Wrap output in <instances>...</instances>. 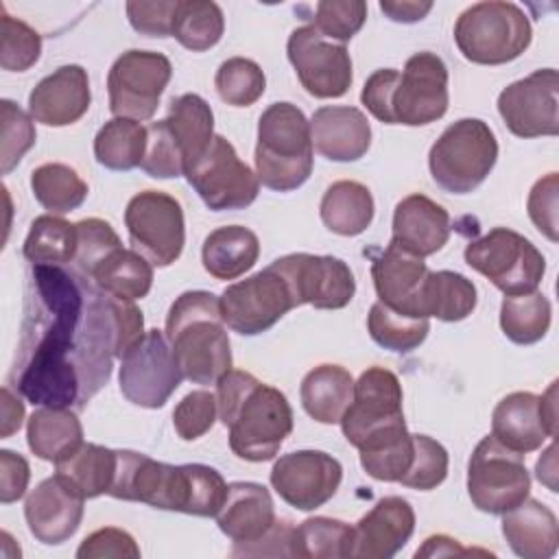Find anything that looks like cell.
Here are the masks:
<instances>
[{
    "instance_id": "cell-20",
    "label": "cell",
    "mask_w": 559,
    "mask_h": 559,
    "mask_svg": "<svg viewBox=\"0 0 559 559\" xmlns=\"http://www.w3.org/2000/svg\"><path fill=\"white\" fill-rule=\"evenodd\" d=\"M183 493L186 476L181 465H168L133 450H118V467L109 489L111 498L181 513Z\"/></svg>"
},
{
    "instance_id": "cell-22",
    "label": "cell",
    "mask_w": 559,
    "mask_h": 559,
    "mask_svg": "<svg viewBox=\"0 0 559 559\" xmlns=\"http://www.w3.org/2000/svg\"><path fill=\"white\" fill-rule=\"evenodd\" d=\"M92 103L85 68L70 63L44 76L28 94V114L46 127H68L79 122Z\"/></svg>"
},
{
    "instance_id": "cell-19",
    "label": "cell",
    "mask_w": 559,
    "mask_h": 559,
    "mask_svg": "<svg viewBox=\"0 0 559 559\" xmlns=\"http://www.w3.org/2000/svg\"><path fill=\"white\" fill-rule=\"evenodd\" d=\"M343 480V465L321 450H297L280 456L271 469V485L277 496L299 509L314 511L336 493Z\"/></svg>"
},
{
    "instance_id": "cell-26",
    "label": "cell",
    "mask_w": 559,
    "mask_h": 559,
    "mask_svg": "<svg viewBox=\"0 0 559 559\" xmlns=\"http://www.w3.org/2000/svg\"><path fill=\"white\" fill-rule=\"evenodd\" d=\"M428 273L430 269L426 266L424 258L411 255L395 242H389V247L373 258L371 264V280L378 301L400 314L421 319L417 312V299Z\"/></svg>"
},
{
    "instance_id": "cell-13",
    "label": "cell",
    "mask_w": 559,
    "mask_h": 559,
    "mask_svg": "<svg viewBox=\"0 0 559 559\" xmlns=\"http://www.w3.org/2000/svg\"><path fill=\"white\" fill-rule=\"evenodd\" d=\"M120 360V393L142 408H162L183 380L173 347L157 328L146 330Z\"/></svg>"
},
{
    "instance_id": "cell-55",
    "label": "cell",
    "mask_w": 559,
    "mask_h": 559,
    "mask_svg": "<svg viewBox=\"0 0 559 559\" xmlns=\"http://www.w3.org/2000/svg\"><path fill=\"white\" fill-rule=\"evenodd\" d=\"M557 194H559V177L557 173H548L537 179L528 192L526 210L533 225L550 240L557 242Z\"/></svg>"
},
{
    "instance_id": "cell-45",
    "label": "cell",
    "mask_w": 559,
    "mask_h": 559,
    "mask_svg": "<svg viewBox=\"0 0 559 559\" xmlns=\"http://www.w3.org/2000/svg\"><path fill=\"white\" fill-rule=\"evenodd\" d=\"M367 330H369V336L380 347L389 352L406 354L426 341L430 332V321L400 314L389 306H384L382 301H376L367 314Z\"/></svg>"
},
{
    "instance_id": "cell-54",
    "label": "cell",
    "mask_w": 559,
    "mask_h": 559,
    "mask_svg": "<svg viewBox=\"0 0 559 559\" xmlns=\"http://www.w3.org/2000/svg\"><path fill=\"white\" fill-rule=\"evenodd\" d=\"M76 225L79 247L74 255V269L83 275H90V271L114 249L122 247L118 234L114 227L103 218H83Z\"/></svg>"
},
{
    "instance_id": "cell-42",
    "label": "cell",
    "mask_w": 559,
    "mask_h": 559,
    "mask_svg": "<svg viewBox=\"0 0 559 559\" xmlns=\"http://www.w3.org/2000/svg\"><path fill=\"white\" fill-rule=\"evenodd\" d=\"M31 190L35 201L50 214H68L83 205L87 183L74 168L59 162H48L31 173Z\"/></svg>"
},
{
    "instance_id": "cell-56",
    "label": "cell",
    "mask_w": 559,
    "mask_h": 559,
    "mask_svg": "<svg viewBox=\"0 0 559 559\" xmlns=\"http://www.w3.org/2000/svg\"><path fill=\"white\" fill-rule=\"evenodd\" d=\"M179 0L127 2V17L133 31L146 37H173V22Z\"/></svg>"
},
{
    "instance_id": "cell-39",
    "label": "cell",
    "mask_w": 559,
    "mask_h": 559,
    "mask_svg": "<svg viewBox=\"0 0 559 559\" xmlns=\"http://www.w3.org/2000/svg\"><path fill=\"white\" fill-rule=\"evenodd\" d=\"M146 151V127L129 118L107 120L94 138V157L109 170H133Z\"/></svg>"
},
{
    "instance_id": "cell-64",
    "label": "cell",
    "mask_w": 559,
    "mask_h": 559,
    "mask_svg": "<svg viewBox=\"0 0 559 559\" xmlns=\"http://www.w3.org/2000/svg\"><path fill=\"white\" fill-rule=\"evenodd\" d=\"M539 411L548 432L555 437L557 435V382H552L548 391L539 395Z\"/></svg>"
},
{
    "instance_id": "cell-25",
    "label": "cell",
    "mask_w": 559,
    "mask_h": 559,
    "mask_svg": "<svg viewBox=\"0 0 559 559\" xmlns=\"http://www.w3.org/2000/svg\"><path fill=\"white\" fill-rule=\"evenodd\" d=\"M450 238V214L426 194L404 197L393 212V238L411 255L428 258L445 247Z\"/></svg>"
},
{
    "instance_id": "cell-5",
    "label": "cell",
    "mask_w": 559,
    "mask_h": 559,
    "mask_svg": "<svg viewBox=\"0 0 559 559\" xmlns=\"http://www.w3.org/2000/svg\"><path fill=\"white\" fill-rule=\"evenodd\" d=\"M258 181L275 192L301 188L312 175L314 148L310 120L293 103L269 105L258 120Z\"/></svg>"
},
{
    "instance_id": "cell-49",
    "label": "cell",
    "mask_w": 559,
    "mask_h": 559,
    "mask_svg": "<svg viewBox=\"0 0 559 559\" xmlns=\"http://www.w3.org/2000/svg\"><path fill=\"white\" fill-rule=\"evenodd\" d=\"M140 168L153 179H177L186 175V157L166 120L146 127V151Z\"/></svg>"
},
{
    "instance_id": "cell-8",
    "label": "cell",
    "mask_w": 559,
    "mask_h": 559,
    "mask_svg": "<svg viewBox=\"0 0 559 559\" xmlns=\"http://www.w3.org/2000/svg\"><path fill=\"white\" fill-rule=\"evenodd\" d=\"M463 258L467 266L485 275L504 295L537 290L546 273L542 251L509 227H493L485 236L469 240Z\"/></svg>"
},
{
    "instance_id": "cell-16",
    "label": "cell",
    "mask_w": 559,
    "mask_h": 559,
    "mask_svg": "<svg viewBox=\"0 0 559 559\" xmlns=\"http://www.w3.org/2000/svg\"><path fill=\"white\" fill-rule=\"evenodd\" d=\"M271 266L286 280L295 306L310 304L319 310H338L354 299L356 280L341 258L288 253Z\"/></svg>"
},
{
    "instance_id": "cell-31",
    "label": "cell",
    "mask_w": 559,
    "mask_h": 559,
    "mask_svg": "<svg viewBox=\"0 0 559 559\" xmlns=\"http://www.w3.org/2000/svg\"><path fill=\"white\" fill-rule=\"evenodd\" d=\"M354 395V378L341 365L310 369L299 389L304 411L319 424H338Z\"/></svg>"
},
{
    "instance_id": "cell-14",
    "label": "cell",
    "mask_w": 559,
    "mask_h": 559,
    "mask_svg": "<svg viewBox=\"0 0 559 559\" xmlns=\"http://www.w3.org/2000/svg\"><path fill=\"white\" fill-rule=\"evenodd\" d=\"M218 299L225 325L242 336L266 332L288 310L297 308L286 280L271 264L247 280L229 284Z\"/></svg>"
},
{
    "instance_id": "cell-37",
    "label": "cell",
    "mask_w": 559,
    "mask_h": 559,
    "mask_svg": "<svg viewBox=\"0 0 559 559\" xmlns=\"http://www.w3.org/2000/svg\"><path fill=\"white\" fill-rule=\"evenodd\" d=\"M358 456L362 469L384 483H400L413 463V435L406 428V421L389 426L358 445Z\"/></svg>"
},
{
    "instance_id": "cell-30",
    "label": "cell",
    "mask_w": 559,
    "mask_h": 559,
    "mask_svg": "<svg viewBox=\"0 0 559 559\" xmlns=\"http://www.w3.org/2000/svg\"><path fill=\"white\" fill-rule=\"evenodd\" d=\"M260 255L258 236L242 225H225L210 231L203 240V269L216 280H236L245 275Z\"/></svg>"
},
{
    "instance_id": "cell-44",
    "label": "cell",
    "mask_w": 559,
    "mask_h": 559,
    "mask_svg": "<svg viewBox=\"0 0 559 559\" xmlns=\"http://www.w3.org/2000/svg\"><path fill=\"white\" fill-rule=\"evenodd\" d=\"M354 526L343 520L314 515L297 526V557L345 559L352 557Z\"/></svg>"
},
{
    "instance_id": "cell-28",
    "label": "cell",
    "mask_w": 559,
    "mask_h": 559,
    "mask_svg": "<svg viewBox=\"0 0 559 559\" xmlns=\"http://www.w3.org/2000/svg\"><path fill=\"white\" fill-rule=\"evenodd\" d=\"M502 535L518 557L550 559L559 544V522L550 507L535 498H524L502 513Z\"/></svg>"
},
{
    "instance_id": "cell-2",
    "label": "cell",
    "mask_w": 559,
    "mask_h": 559,
    "mask_svg": "<svg viewBox=\"0 0 559 559\" xmlns=\"http://www.w3.org/2000/svg\"><path fill=\"white\" fill-rule=\"evenodd\" d=\"M216 406L221 424L229 428V448L242 461H271L293 432L286 395L249 371L229 369L216 382Z\"/></svg>"
},
{
    "instance_id": "cell-50",
    "label": "cell",
    "mask_w": 559,
    "mask_h": 559,
    "mask_svg": "<svg viewBox=\"0 0 559 559\" xmlns=\"http://www.w3.org/2000/svg\"><path fill=\"white\" fill-rule=\"evenodd\" d=\"M413 463L400 478V485L430 491L439 487L448 476V450L428 435H413Z\"/></svg>"
},
{
    "instance_id": "cell-52",
    "label": "cell",
    "mask_w": 559,
    "mask_h": 559,
    "mask_svg": "<svg viewBox=\"0 0 559 559\" xmlns=\"http://www.w3.org/2000/svg\"><path fill=\"white\" fill-rule=\"evenodd\" d=\"M0 114H2V175H9L24 157V153L35 144V124L31 114L20 109L13 100L2 98L0 100Z\"/></svg>"
},
{
    "instance_id": "cell-29",
    "label": "cell",
    "mask_w": 559,
    "mask_h": 559,
    "mask_svg": "<svg viewBox=\"0 0 559 559\" xmlns=\"http://www.w3.org/2000/svg\"><path fill=\"white\" fill-rule=\"evenodd\" d=\"M491 435L502 445L524 456L539 450L546 439H552L542 419L539 395L531 391H513L504 395L491 413Z\"/></svg>"
},
{
    "instance_id": "cell-60",
    "label": "cell",
    "mask_w": 559,
    "mask_h": 559,
    "mask_svg": "<svg viewBox=\"0 0 559 559\" xmlns=\"http://www.w3.org/2000/svg\"><path fill=\"white\" fill-rule=\"evenodd\" d=\"M380 11L393 20V22H402V24H413L424 20L430 11H432V2H417V0H382L380 2Z\"/></svg>"
},
{
    "instance_id": "cell-27",
    "label": "cell",
    "mask_w": 559,
    "mask_h": 559,
    "mask_svg": "<svg viewBox=\"0 0 559 559\" xmlns=\"http://www.w3.org/2000/svg\"><path fill=\"white\" fill-rule=\"evenodd\" d=\"M214 518L221 533L227 535L234 546L258 542L277 520L269 489L251 480L229 483L227 498Z\"/></svg>"
},
{
    "instance_id": "cell-35",
    "label": "cell",
    "mask_w": 559,
    "mask_h": 559,
    "mask_svg": "<svg viewBox=\"0 0 559 559\" xmlns=\"http://www.w3.org/2000/svg\"><path fill=\"white\" fill-rule=\"evenodd\" d=\"M319 214L323 225L338 236H358L362 234L376 214L371 190L352 179L334 181L321 199Z\"/></svg>"
},
{
    "instance_id": "cell-9",
    "label": "cell",
    "mask_w": 559,
    "mask_h": 559,
    "mask_svg": "<svg viewBox=\"0 0 559 559\" xmlns=\"http://www.w3.org/2000/svg\"><path fill=\"white\" fill-rule=\"evenodd\" d=\"M467 493L483 513L502 515L518 507L531 493L524 454L509 450L493 435L483 437L467 463Z\"/></svg>"
},
{
    "instance_id": "cell-23",
    "label": "cell",
    "mask_w": 559,
    "mask_h": 559,
    "mask_svg": "<svg viewBox=\"0 0 559 559\" xmlns=\"http://www.w3.org/2000/svg\"><path fill=\"white\" fill-rule=\"evenodd\" d=\"M415 531V511L402 496L380 498L354 526L352 557L389 559L397 555Z\"/></svg>"
},
{
    "instance_id": "cell-17",
    "label": "cell",
    "mask_w": 559,
    "mask_h": 559,
    "mask_svg": "<svg viewBox=\"0 0 559 559\" xmlns=\"http://www.w3.org/2000/svg\"><path fill=\"white\" fill-rule=\"evenodd\" d=\"M559 74L542 68L509 83L498 94V114L518 138H542L559 133Z\"/></svg>"
},
{
    "instance_id": "cell-4",
    "label": "cell",
    "mask_w": 559,
    "mask_h": 559,
    "mask_svg": "<svg viewBox=\"0 0 559 559\" xmlns=\"http://www.w3.org/2000/svg\"><path fill=\"white\" fill-rule=\"evenodd\" d=\"M164 334L186 380L216 384L231 369V343L214 293H181L166 314Z\"/></svg>"
},
{
    "instance_id": "cell-18",
    "label": "cell",
    "mask_w": 559,
    "mask_h": 559,
    "mask_svg": "<svg viewBox=\"0 0 559 559\" xmlns=\"http://www.w3.org/2000/svg\"><path fill=\"white\" fill-rule=\"evenodd\" d=\"M402 384L397 376L384 367L365 369L354 382V395L341 417V428L354 448H358L371 435L402 424Z\"/></svg>"
},
{
    "instance_id": "cell-32",
    "label": "cell",
    "mask_w": 559,
    "mask_h": 559,
    "mask_svg": "<svg viewBox=\"0 0 559 559\" xmlns=\"http://www.w3.org/2000/svg\"><path fill=\"white\" fill-rule=\"evenodd\" d=\"M116 467L118 450L83 441L70 456L55 463V476L81 498L90 500L109 493Z\"/></svg>"
},
{
    "instance_id": "cell-38",
    "label": "cell",
    "mask_w": 559,
    "mask_h": 559,
    "mask_svg": "<svg viewBox=\"0 0 559 559\" xmlns=\"http://www.w3.org/2000/svg\"><path fill=\"white\" fill-rule=\"evenodd\" d=\"M183 151L186 168L197 162L214 138L212 107L199 94H181L170 100L164 118Z\"/></svg>"
},
{
    "instance_id": "cell-7",
    "label": "cell",
    "mask_w": 559,
    "mask_h": 559,
    "mask_svg": "<svg viewBox=\"0 0 559 559\" xmlns=\"http://www.w3.org/2000/svg\"><path fill=\"white\" fill-rule=\"evenodd\" d=\"M498 140L480 118H461L445 127L428 153V168L435 183L452 194L476 190L493 170Z\"/></svg>"
},
{
    "instance_id": "cell-48",
    "label": "cell",
    "mask_w": 559,
    "mask_h": 559,
    "mask_svg": "<svg viewBox=\"0 0 559 559\" xmlns=\"http://www.w3.org/2000/svg\"><path fill=\"white\" fill-rule=\"evenodd\" d=\"M183 476H186V496H183L181 513L214 518L227 498V483L221 476V472L203 463H186Z\"/></svg>"
},
{
    "instance_id": "cell-40",
    "label": "cell",
    "mask_w": 559,
    "mask_h": 559,
    "mask_svg": "<svg viewBox=\"0 0 559 559\" xmlns=\"http://www.w3.org/2000/svg\"><path fill=\"white\" fill-rule=\"evenodd\" d=\"M79 247L76 225L55 214H41L31 223L22 253L31 264H57L74 262Z\"/></svg>"
},
{
    "instance_id": "cell-43",
    "label": "cell",
    "mask_w": 559,
    "mask_h": 559,
    "mask_svg": "<svg viewBox=\"0 0 559 559\" xmlns=\"http://www.w3.org/2000/svg\"><path fill=\"white\" fill-rule=\"evenodd\" d=\"M225 31V17L212 0H179L173 22V37L192 52L216 46Z\"/></svg>"
},
{
    "instance_id": "cell-6",
    "label": "cell",
    "mask_w": 559,
    "mask_h": 559,
    "mask_svg": "<svg viewBox=\"0 0 559 559\" xmlns=\"http://www.w3.org/2000/svg\"><path fill=\"white\" fill-rule=\"evenodd\" d=\"M533 39L526 13L502 0H487L467 7L454 24L459 52L478 66H502L518 59Z\"/></svg>"
},
{
    "instance_id": "cell-33",
    "label": "cell",
    "mask_w": 559,
    "mask_h": 559,
    "mask_svg": "<svg viewBox=\"0 0 559 559\" xmlns=\"http://www.w3.org/2000/svg\"><path fill=\"white\" fill-rule=\"evenodd\" d=\"M478 301V293L472 280L454 271H430L424 280L417 299V312L421 319L437 317L439 321L467 319Z\"/></svg>"
},
{
    "instance_id": "cell-51",
    "label": "cell",
    "mask_w": 559,
    "mask_h": 559,
    "mask_svg": "<svg viewBox=\"0 0 559 559\" xmlns=\"http://www.w3.org/2000/svg\"><path fill=\"white\" fill-rule=\"evenodd\" d=\"M367 20V2L362 0H321L314 9L312 26L330 41H349Z\"/></svg>"
},
{
    "instance_id": "cell-10",
    "label": "cell",
    "mask_w": 559,
    "mask_h": 559,
    "mask_svg": "<svg viewBox=\"0 0 559 559\" xmlns=\"http://www.w3.org/2000/svg\"><path fill=\"white\" fill-rule=\"evenodd\" d=\"M124 225L133 251L153 266H170L186 245V221L181 203L162 190H144L129 199Z\"/></svg>"
},
{
    "instance_id": "cell-53",
    "label": "cell",
    "mask_w": 559,
    "mask_h": 559,
    "mask_svg": "<svg viewBox=\"0 0 559 559\" xmlns=\"http://www.w3.org/2000/svg\"><path fill=\"white\" fill-rule=\"evenodd\" d=\"M218 417V406H216V395L210 391H190L188 395L181 397V402L173 411V426L179 439L183 441H194L203 437L216 421Z\"/></svg>"
},
{
    "instance_id": "cell-47",
    "label": "cell",
    "mask_w": 559,
    "mask_h": 559,
    "mask_svg": "<svg viewBox=\"0 0 559 559\" xmlns=\"http://www.w3.org/2000/svg\"><path fill=\"white\" fill-rule=\"evenodd\" d=\"M0 66L7 72H26L39 61L41 35L0 7Z\"/></svg>"
},
{
    "instance_id": "cell-57",
    "label": "cell",
    "mask_w": 559,
    "mask_h": 559,
    "mask_svg": "<svg viewBox=\"0 0 559 559\" xmlns=\"http://www.w3.org/2000/svg\"><path fill=\"white\" fill-rule=\"evenodd\" d=\"M231 557H297V526L277 518L258 542L234 546Z\"/></svg>"
},
{
    "instance_id": "cell-1",
    "label": "cell",
    "mask_w": 559,
    "mask_h": 559,
    "mask_svg": "<svg viewBox=\"0 0 559 559\" xmlns=\"http://www.w3.org/2000/svg\"><path fill=\"white\" fill-rule=\"evenodd\" d=\"M20 332L15 389L31 404L83 408L107 384L111 360L144 336V317L76 269L33 264Z\"/></svg>"
},
{
    "instance_id": "cell-59",
    "label": "cell",
    "mask_w": 559,
    "mask_h": 559,
    "mask_svg": "<svg viewBox=\"0 0 559 559\" xmlns=\"http://www.w3.org/2000/svg\"><path fill=\"white\" fill-rule=\"evenodd\" d=\"M31 478L28 461L11 450H0V502L11 504L26 493Z\"/></svg>"
},
{
    "instance_id": "cell-3",
    "label": "cell",
    "mask_w": 559,
    "mask_h": 559,
    "mask_svg": "<svg viewBox=\"0 0 559 559\" xmlns=\"http://www.w3.org/2000/svg\"><path fill=\"white\" fill-rule=\"evenodd\" d=\"M360 100L384 124H430L448 111V68L435 52H415L402 72L395 68L376 70L365 81Z\"/></svg>"
},
{
    "instance_id": "cell-61",
    "label": "cell",
    "mask_w": 559,
    "mask_h": 559,
    "mask_svg": "<svg viewBox=\"0 0 559 559\" xmlns=\"http://www.w3.org/2000/svg\"><path fill=\"white\" fill-rule=\"evenodd\" d=\"M452 555H489V550L463 548L456 539L448 535H432L415 552V557H452Z\"/></svg>"
},
{
    "instance_id": "cell-21",
    "label": "cell",
    "mask_w": 559,
    "mask_h": 559,
    "mask_svg": "<svg viewBox=\"0 0 559 559\" xmlns=\"http://www.w3.org/2000/svg\"><path fill=\"white\" fill-rule=\"evenodd\" d=\"M83 502L85 498L57 476L44 478L24 502V518L31 535L46 546L68 542L81 526Z\"/></svg>"
},
{
    "instance_id": "cell-46",
    "label": "cell",
    "mask_w": 559,
    "mask_h": 559,
    "mask_svg": "<svg viewBox=\"0 0 559 559\" xmlns=\"http://www.w3.org/2000/svg\"><path fill=\"white\" fill-rule=\"evenodd\" d=\"M214 87L223 103L231 107H249L264 94L266 76L255 61L229 57L216 70Z\"/></svg>"
},
{
    "instance_id": "cell-12",
    "label": "cell",
    "mask_w": 559,
    "mask_h": 559,
    "mask_svg": "<svg viewBox=\"0 0 559 559\" xmlns=\"http://www.w3.org/2000/svg\"><path fill=\"white\" fill-rule=\"evenodd\" d=\"M186 179L214 212L245 210L260 192L258 175L223 135H214L203 155L186 168Z\"/></svg>"
},
{
    "instance_id": "cell-63",
    "label": "cell",
    "mask_w": 559,
    "mask_h": 559,
    "mask_svg": "<svg viewBox=\"0 0 559 559\" xmlns=\"http://www.w3.org/2000/svg\"><path fill=\"white\" fill-rule=\"evenodd\" d=\"M555 452H557V448H555V443H550V445L546 448V452L537 459V465H535V474H537L539 483H544L550 491H557V480H555V476H557Z\"/></svg>"
},
{
    "instance_id": "cell-34",
    "label": "cell",
    "mask_w": 559,
    "mask_h": 559,
    "mask_svg": "<svg viewBox=\"0 0 559 559\" xmlns=\"http://www.w3.org/2000/svg\"><path fill=\"white\" fill-rule=\"evenodd\" d=\"M26 441L37 459L59 463L83 443V426L74 411L44 406L28 417Z\"/></svg>"
},
{
    "instance_id": "cell-24",
    "label": "cell",
    "mask_w": 559,
    "mask_h": 559,
    "mask_svg": "<svg viewBox=\"0 0 559 559\" xmlns=\"http://www.w3.org/2000/svg\"><path fill=\"white\" fill-rule=\"evenodd\" d=\"M312 148L330 162H356L371 146V124L358 107L325 105L310 118Z\"/></svg>"
},
{
    "instance_id": "cell-15",
    "label": "cell",
    "mask_w": 559,
    "mask_h": 559,
    "mask_svg": "<svg viewBox=\"0 0 559 559\" xmlns=\"http://www.w3.org/2000/svg\"><path fill=\"white\" fill-rule=\"evenodd\" d=\"M301 87L314 98H341L354 81L352 57L345 44L325 39L312 24L290 33L286 44Z\"/></svg>"
},
{
    "instance_id": "cell-11",
    "label": "cell",
    "mask_w": 559,
    "mask_h": 559,
    "mask_svg": "<svg viewBox=\"0 0 559 559\" xmlns=\"http://www.w3.org/2000/svg\"><path fill=\"white\" fill-rule=\"evenodd\" d=\"M170 59L155 50H127L109 68L107 92L114 118L151 120L170 83Z\"/></svg>"
},
{
    "instance_id": "cell-41",
    "label": "cell",
    "mask_w": 559,
    "mask_h": 559,
    "mask_svg": "<svg viewBox=\"0 0 559 559\" xmlns=\"http://www.w3.org/2000/svg\"><path fill=\"white\" fill-rule=\"evenodd\" d=\"M552 308L544 293L504 295L500 306V328L504 336L518 345H533L542 341L550 328Z\"/></svg>"
},
{
    "instance_id": "cell-58",
    "label": "cell",
    "mask_w": 559,
    "mask_h": 559,
    "mask_svg": "<svg viewBox=\"0 0 559 559\" xmlns=\"http://www.w3.org/2000/svg\"><path fill=\"white\" fill-rule=\"evenodd\" d=\"M79 559H103V557H140V546L135 544V539L116 526H105L98 528L94 533H90L79 550H76Z\"/></svg>"
},
{
    "instance_id": "cell-36",
    "label": "cell",
    "mask_w": 559,
    "mask_h": 559,
    "mask_svg": "<svg viewBox=\"0 0 559 559\" xmlns=\"http://www.w3.org/2000/svg\"><path fill=\"white\" fill-rule=\"evenodd\" d=\"M103 293L118 299H142L153 286V264L133 249L118 247L87 275Z\"/></svg>"
},
{
    "instance_id": "cell-62",
    "label": "cell",
    "mask_w": 559,
    "mask_h": 559,
    "mask_svg": "<svg viewBox=\"0 0 559 559\" xmlns=\"http://www.w3.org/2000/svg\"><path fill=\"white\" fill-rule=\"evenodd\" d=\"M24 419V404L22 400L4 384L2 386V439L11 437L15 430H20Z\"/></svg>"
}]
</instances>
